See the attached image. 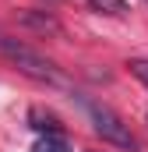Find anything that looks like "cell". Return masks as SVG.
<instances>
[{"mask_svg":"<svg viewBox=\"0 0 148 152\" xmlns=\"http://www.w3.org/2000/svg\"><path fill=\"white\" fill-rule=\"evenodd\" d=\"M28 124L36 127L39 134H60V131H64L60 117H57V113H49V110H42V106H36V110L28 113Z\"/></svg>","mask_w":148,"mask_h":152,"instance_id":"3957f363","label":"cell"},{"mask_svg":"<svg viewBox=\"0 0 148 152\" xmlns=\"http://www.w3.org/2000/svg\"><path fill=\"white\" fill-rule=\"evenodd\" d=\"M92 7L95 11H102V14H127V0H92Z\"/></svg>","mask_w":148,"mask_h":152,"instance_id":"5b68a950","label":"cell"},{"mask_svg":"<svg viewBox=\"0 0 148 152\" xmlns=\"http://www.w3.org/2000/svg\"><path fill=\"white\" fill-rule=\"evenodd\" d=\"M0 53L7 57V60H14L21 71L28 78H36V81H49V85H64V75L57 71V64L53 60H46L42 53H36L32 46H25V42H18V39L11 36H0Z\"/></svg>","mask_w":148,"mask_h":152,"instance_id":"6da1fadb","label":"cell"},{"mask_svg":"<svg viewBox=\"0 0 148 152\" xmlns=\"http://www.w3.org/2000/svg\"><path fill=\"white\" fill-rule=\"evenodd\" d=\"M32 152H74V145L64 134H39V142L32 145Z\"/></svg>","mask_w":148,"mask_h":152,"instance_id":"277c9868","label":"cell"},{"mask_svg":"<svg viewBox=\"0 0 148 152\" xmlns=\"http://www.w3.org/2000/svg\"><path fill=\"white\" fill-rule=\"evenodd\" d=\"M88 113H92L95 134H102V142H110V145H116V149L138 152V138H134V131L123 124V117H116L110 106H99V103H88Z\"/></svg>","mask_w":148,"mask_h":152,"instance_id":"7a4b0ae2","label":"cell"},{"mask_svg":"<svg viewBox=\"0 0 148 152\" xmlns=\"http://www.w3.org/2000/svg\"><path fill=\"white\" fill-rule=\"evenodd\" d=\"M127 67H131V75L138 78V81H145V85H148V60H145V57H134Z\"/></svg>","mask_w":148,"mask_h":152,"instance_id":"8992f818","label":"cell"}]
</instances>
